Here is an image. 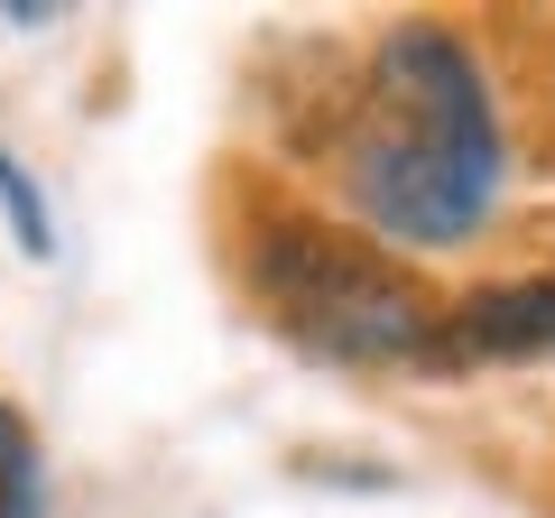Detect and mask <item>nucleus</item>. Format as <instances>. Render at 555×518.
Listing matches in <instances>:
<instances>
[{
	"instance_id": "f257e3e1",
	"label": "nucleus",
	"mask_w": 555,
	"mask_h": 518,
	"mask_svg": "<svg viewBox=\"0 0 555 518\" xmlns=\"http://www.w3.org/2000/svg\"><path fill=\"white\" fill-rule=\"evenodd\" d=\"M500 177H509V140L481 56L436 20L379 28L352 120L334 140V185L361 232L398 250H454L491 222Z\"/></svg>"
},
{
	"instance_id": "f03ea898",
	"label": "nucleus",
	"mask_w": 555,
	"mask_h": 518,
	"mask_svg": "<svg viewBox=\"0 0 555 518\" xmlns=\"http://www.w3.org/2000/svg\"><path fill=\"white\" fill-rule=\"evenodd\" d=\"M250 297L287 342L324 361H436L444 306L379 250L371 232H334V222H259L250 232Z\"/></svg>"
},
{
	"instance_id": "7ed1b4c3",
	"label": "nucleus",
	"mask_w": 555,
	"mask_h": 518,
	"mask_svg": "<svg viewBox=\"0 0 555 518\" xmlns=\"http://www.w3.org/2000/svg\"><path fill=\"white\" fill-rule=\"evenodd\" d=\"M436 361H555V269L473 287L463 306H444Z\"/></svg>"
},
{
	"instance_id": "20e7f679",
	"label": "nucleus",
	"mask_w": 555,
	"mask_h": 518,
	"mask_svg": "<svg viewBox=\"0 0 555 518\" xmlns=\"http://www.w3.org/2000/svg\"><path fill=\"white\" fill-rule=\"evenodd\" d=\"M47 481H38V436H28L20 407H0V518H38Z\"/></svg>"
},
{
	"instance_id": "39448f33",
	"label": "nucleus",
	"mask_w": 555,
	"mask_h": 518,
	"mask_svg": "<svg viewBox=\"0 0 555 518\" xmlns=\"http://www.w3.org/2000/svg\"><path fill=\"white\" fill-rule=\"evenodd\" d=\"M0 213H10V241H20L28 259H56V222H47V195H38V177H28L10 148H0Z\"/></svg>"
}]
</instances>
